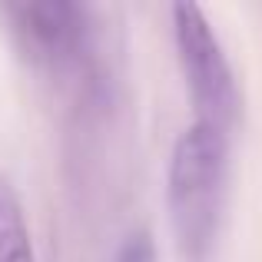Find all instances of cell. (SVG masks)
<instances>
[{
    "instance_id": "4",
    "label": "cell",
    "mask_w": 262,
    "mask_h": 262,
    "mask_svg": "<svg viewBox=\"0 0 262 262\" xmlns=\"http://www.w3.org/2000/svg\"><path fill=\"white\" fill-rule=\"evenodd\" d=\"M0 262H37L24 203L7 176H0Z\"/></svg>"
},
{
    "instance_id": "2",
    "label": "cell",
    "mask_w": 262,
    "mask_h": 262,
    "mask_svg": "<svg viewBox=\"0 0 262 262\" xmlns=\"http://www.w3.org/2000/svg\"><path fill=\"white\" fill-rule=\"evenodd\" d=\"M173 30L176 47L183 60V73L189 83V96L196 103L199 123L223 129L236 106V86L232 70L226 63V53L212 33L209 20L203 17L196 4H176L173 7Z\"/></svg>"
},
{
    "instance_id": "3",
    "label": "cell",
    "mask_w": 262,
    "mask_h": 262,
    "mask_svg": "<svg viewBox=\"0 0 262 262\" xmlns=\"http://www.w3.org/2000/svg\"><path fill=\"white\" fill-rule=\"evenodd\" d=\"M13 30L24 37V47L33 57H57L70 47L77 10L67 4H17L10 7Z\"/></svg>"
},
{
    "instance_id": "5",
    "label": "cell",
    "mask_w": 262,
    "mask_h": 262,
    "mask_svg": "<svg viewBox=\"0 0 262 262\" xmlns=\"http://www.w3.org/2000/svg\"><path fill=\"white\" fill-rule=\"evenodd\" d=\"M116 262H156V252H153V243H149L146 232H136V236H129L126 243H123L120 256Z\"/></svg>"
},
{
    "instance_id": "1",
    "label": "cell",
    "mask_w": 262,
    "mask_h": 262,
    "mask_svg": "<svg viewBox=\"0 0 262 262\" xmlns=\"http://www.w3.org/2000/svg\"><path fill=\"white\" fill-rule=\"evenodd\" d=\"M226 140L223 129L209 123H192L173 146L169 160V212L173 226L192 252L203 249L212 236L223 189Z\"/></svg>"
}]
</instances>
